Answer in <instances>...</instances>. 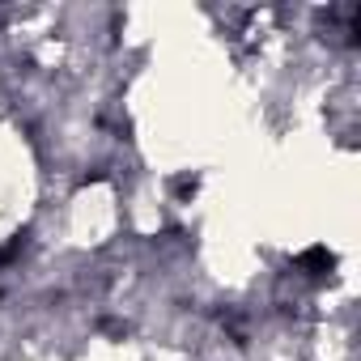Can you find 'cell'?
<instances>
[{
	"label": "cell",
	"instance_id": "6da1fadb",
	"mask_svg": "<svg viewBox=\"0 0 361 361\" xmlns=\"http://www.w3.org/2000/svg\"><path fill=\"white\" fill-rule=\"evenodd\" d=\"M302 264L306 268H331V255H327V247H314V251L302 255Z\"/></svg>",
	"mask_w": 361,
	"mask_h": 361
}]
</instances>
